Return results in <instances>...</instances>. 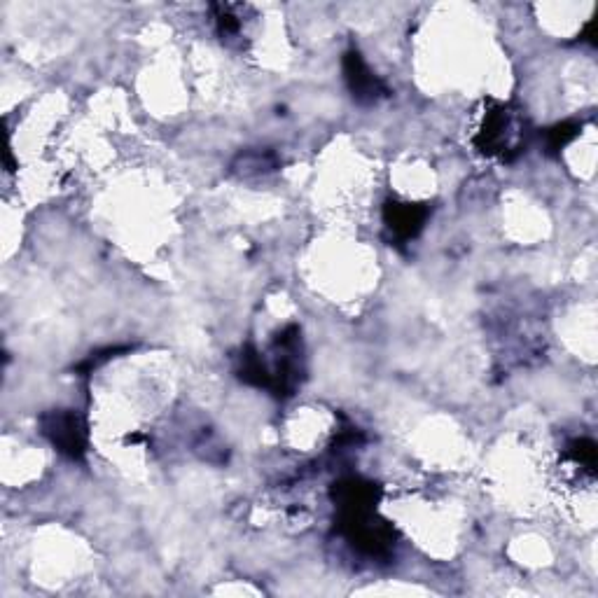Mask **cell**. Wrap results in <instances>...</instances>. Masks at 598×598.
<instances>
[{
  "label": "cell",
  "mask_w": 598,
  "mask_h": 598,
  "mask_svg": "<svg viewBox=\"0 0 598 598\" xmlns=\"http://www.w3.org/2000/svg\"><path fill=\"white\" fill-rule=\"evenodd\" d=\"M45 435L54 442V447L64 451L71 458H80L85 454L87 435L85 426H82L80 416L73 412H54L43 419Z\"/></svg>",
  "instance_id": "obj_1"
},
{
  "label": "cell",
  "mask_w": 598,
  "mask_h": 598,
  "mask_svg": "<svg viewBox=\"0 0 598 598\" xmlns=\"http://www.w3.org/2000/svg\"><path fill=\"white\" fill-rule=\"evenodd\" d=\"M512 122L505 108H498L486 117L484 129L479 131L477 145L486 155H507L512 150Z\"/></svg>",
  "instance_id": "obj_2"
},
{
  "label": "cell",
  "mask_w": 598,
  "mask_h": 598,
  "mask_svg": "<svg viewBox=\"0 0 598 598\" xmlns=\"http://www.w3.org/2000/svg\"><path fill=\"white\" fill-rule=\"evenodd\" d=\"M386 225L398 239L407 241L414 239L416 234L423 229V222L428 218V208L419 204H400V201H391L384 211Z\"/></svg>",
  "instance_id": "obj_3"
},
{
  "label": "cell",
  "mask_w": 598,
  "mask_h": 598,
  "mask_svg": "<svg viewBox=\"0 0 598 598\" xmlns=\"http://www.w3.org/2000/svg\"><path fill=\"white\" fill-rule=\"evenodd\" d=\"M344 73H346V82H349L351 92L358 101H374L379 99L381 94H386V87L381 85V80L374 78L372 71L365 66V61L358 52L346 54Z\"/></svg>",
  "instance_id": "obj_4"
},
{
  "label": "cell",
  "mask_w": 598,
  "mask_h": 598,
  "mask_svg": "<svg viewBox=\"0 0 598 598\" xmlns=\"http://www.w3.org/2000/svg\"><path fill=\"white\" fill-rule=\"evenodd\" d=\"M577 131H580V127L577 124H556L554 129L547 131V145L549 150H561L563 145H568L573 138L577 136Z\"/></svg>",
  "instance_id": "obj_5"
},
{
  "label": "cell",
  "mask_w": 598,
  "mask_h": 598,
  "mask_svg": "<svg viewBox=\"0 0 598 598\" xmlns=\"http://www.w3.org/2000/svg\"><path fill=\"white\" fill-rule=\"evenodd\" d=\"M570 456H573V461L584 465L587 470H594V465H596V444L589 442V440H577L573 447H570Z\"/></svg>",
  "instance_id": "obj_6"
}]
</instances>
